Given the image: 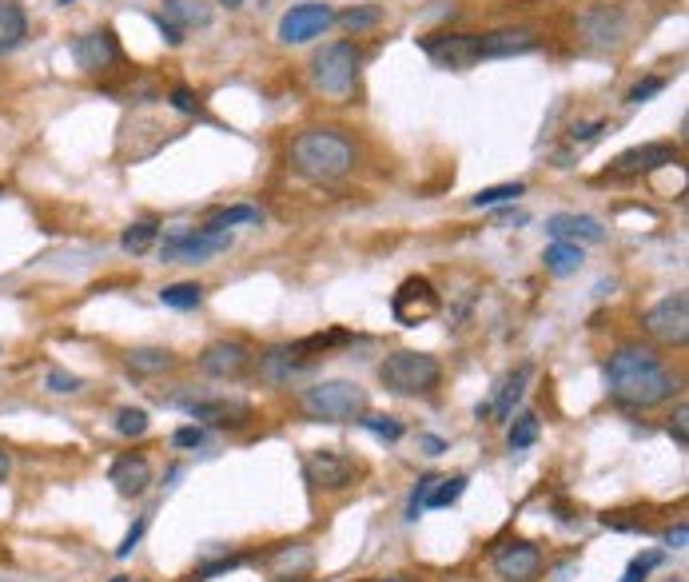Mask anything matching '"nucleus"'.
Listing matches in <instances>:
<instances>
[{
    "label": "nucleus",
    "instance_id": "f257e3e1",
    "mask_svg": "<svg viewBox=\"0 0 689 582\" xmlns=\"http://www.w3.org/2000/svg\"><path fill=\"white\" fill-rule=\"evenodd\" d=\"M606 387H610V399L622 403V407L650 411L673 399L678 379L670 375V367H661L653 347H618L606 359Z\"/></svg>",
    "mask_w": 689,
    "mask_h": 582
},
{
    "label": "nucleus",
    "instance_id": "f03ea898",
    "mask_svg": "<svg viewBox=\"0 0 689 582\" xmlns=\"http://www.w3.org/2000/svg\"><path fill=\"white\" fill-rule=\"evenodd\" d=\"M292 168L315 184L343 180L355 168V144L335 128H307L292 144Z\"/></svg>",
    "mask_w": 689,
    "mask_h": 582
},
{
    "label": "nucleus",
    "instance_id": "7ed1b4c3",
    "mask_svg": "<svg viewBox=\"0 0 689 582\" xmlns=\"http://www.w3.org/2000/svg\"><path fill=\"white\" fill-rule=\"evenodd\" d=\"M299 411L312 423H355L367 411V392L351 379H323L299 395Z\"/></svg>",
    "mask_w": 689,
    "mask_h": 582
},
{
    "label": "nucleus",
    "instance_id": "20e7f679",
    "mask_svg": "<svg viewBox=\"0 0 689 582\" xmlns=\"http://www.w3.org/2000/svg\"><path fill=\"white\" fill-rule=\"evenodd\" d=\"M378 379L395 395H426L443 379V363L426 352H395L378 363Z\"/></svg>",
    "mask_w": 689,
    "mask_h": 582
},
{
    "label": "nucleus",
    "instance_id": "39448f33",
    "mask_svg": "<svg viewBox=\"0 0 689 582\" xmlns=\"http://www.w3.org/2000/svg\"><path fill=\"white\" fill-rule=\"evenodd\" d=\"M355 72H360V48L351 45V40L323 45L312 60V85L327 100H347L351 88H355Z\"/></svg>",
    "mask_w": 689,
    "mask_h": 582
},
{
    "label": "nucleus",
    "instance_id": "423d86ee",
    "mask_svg": "<svg viewBox=\"0 0 689 582\" xmlns=\"http://www.w3.org/2000/svg\"><path fill=\"white\" fill-rule=\"evenodd\" d=\"M343 335H327V339H303V344H279L272 352L259 355V375L275 387H284V383L299 379L315 367L319 352H327L331 344H339Z\"/></svg>",
    "mask_w": 689,
    "mask_h": 582
},
{
    "label": "nucleus",
    "instance_id": "0eeeda50",
    "mask_svg": "<svg viewBox=\"0 0 689 582\" xmlns=\"http://www.w3.org/2000/svg\"><path fill=\"white\" fill-rule=\"evenodd\" d=\"M232 248V231H211V228H176L164 239L160 259L164 264H208L216 251Z\"/></svg>",
    "mask_w": 689,
    "mask_h": 582
},
{
    "label": "nucleus",
    "instance_id": "6e6552de",
    "mask_svg": "<svg viewBox=\"0 0 689 582\" xmlns=\"http://www.w3.org/2000/svg\"><path fill=\"white\" fill-rule=\"evenodd\" d=\"M439 307H443V299H439L435 284L423 276L403 279L398 292L391 296V315H395L403 327H419V324H426V319H435Z\"/></svg>",
    "mask_w": 689,
    "mask_h": 582
},
{
    "label": "nucleus",
    "instance_id": "1a4fd4ad",
    "mask_svg": "<svg viewBox=\"0 0 689 582\" xmlns=\"http://www.w3.org/2000/svg\"><path fill=\"white\" fill-rule=\"evenodd\" d=\"M642 324L658 344L681 347L689 339V296L686 292H673V296L658 299V304L646 312Z\"/></svg>",
    "mask_w": 689,
    "mask_h": 582
},
{
    "label": "nucleus",
    "instance_id": "9d476101",
    "mask_svg": "<svg viewBox=\"0 0 689 582\" xmlns=\"http://www.w3.org/2000/svg\"><path fill=\"white\" fill-rule=\"evenodd\" d=\"M335 24V9L323 4V0H303V4H292L279 20V40L284 45H307V40L323 37V32Z\"/></svg>",
    "mask_w": 689,
    "mask_h": 582
},
{
    "label": "nucleus",
    "instance_id": "9b49d317",
    "mask_svg": "<svg viewBox=\"0 0 689 582\" xmlns=\"http://www.w3.org/2000/svg\"><path fill=\"white\" fill-rule=\"evenodd\" d=\"M156 24H160L164 40H168L171 48H180L191 29H208L211 9L204 4V0H164Z\"/></svg>",
    "mask_w": 689,
    "mask_h": 582
},
{
    "label": "nucleus",
    "instance_id": "f8f14e48",
    "mask_svg": "<svg viewBox=\"0 0 689 582\" xmlns=\"http://www.w3.org/2000/svg\"><path fill=\"white\" fill-rule=\"evenodd\" d=\"M673 160H678V148H673V144H666V140L638 144V148H626L622 156H614V164L606 168V180H633V176H646Z\"/></svg>",
    "mask_w": 689,
    "mask_h": 582
},
{
    "label": "nucleus",
    "instance_id": "ddd939ff",
    "mask_svg": "<svg viewBox=\"0 0 689 582\" xmlns=\"http://www.w3.org/2000/svg\"><path fill=\"white\" fill-rule=\"evenodd\" d=\"M303 475L315 491H347L360 475V467L339 451H312L303 458Z\"/></svg>",
    "mask_w": 689,
    "mask_h": 582
},
{
    "label": "nucleus",
    "instance_id": "4468645a",
    "mask_svg": "<svg viewBox=\"0 0 689 582\" xmlns=\"http://www.w3.org/2000/svg\"><path fill=\"white\" fill-rule=\"evenodd\" d=\"M494 574L502 582H539L542 579V551L526 539H510L494 551Z\"/></svg>",
    "mask_w": 689,
    "mask_h": 582
},
{
    "label": "nucleus",
    "instance_id": "2eb2a0df",
    "mask_svg": "<svg viewBox=\"0 0 689 582\" xmlns=\"http://www.w3.org/2000/svg\"><path fill=\"white\" fill-rule=\"evenodd\" d=\"M72 60L85 72H108V68L120 65V40L112 37V29H96V32H85V37L72 40Z\"/></svg>",
    "mask_w": 689,
    "mask_h": 582
},
{
    "label": "nucleus",
    "instance_id": "dca6fc26",
    "mask_svg": "<svg viewBox=\"0 0 689 582\" xmlns=\"http://www.w3.org/2000/svg\"><path fill=\"white\" fill-rule=\"evenodd\" d=\"M526 383H530V367L522 363V367H514L510 375H502V383L494 387V395L486 403H479L474 415H479V420H491V423H510L514 407H519L522 395H526Z\"/></svg>",
    "mask_w": 689,
    "mask_h": 582
},
{
    "label": "nucleus",
    "instance_id": "f3484780",
    "mask_svg": "<svg viewBox=\"0 0 689 582\" xmlns=\"http://www.w3.org/2000/svg\"><path fill=\"white\" fill-rule=\"evenodd\" d=\"M247 367H252V352L239 339H219V344H208L204 355H199V372L211 375V379H239Z\"/></svg>",
    "mask_w": 689,
    "mask_h": 582
},
{
    "label": "nucleus",
    "instance_id": "a211bd4d",
    "mask_svg": "<svg viewBox=\"0 0 689 582\" xmlns=\"http://www.w3.org/2000/svg\"><path fill=\"white\" fill-rule=\"evenodd\" d=\"M426 57L439 68H471L479 65V32H443V37L426 40Z\"/></svg>",
    "mask_w": 689,
    "mask_h": 582
},
{
    "label": "nucleus",
    "instance_id": "6ab92c4d",
    "mask_svg": "<svg viewBox=\"0 0 689 582\" xmlns=\"http://www.w3.org/2000/svg\"><path fill=\"white\" fill-rule=\"evenodd\" d=\"M539 48V32L534 29H494L479 37V60H499V57H526Z\"/></svg>",
    "mask_w": 689,
    "mask_h": 582
},
{
    "label": "nucleus",
    "instance_id": "aec40b11",
    "mask_svg": "<svg viewBox=\"0 0 689 582\" xmlns=\"http://www.w3.org/2000/svg\"><path fill=\"white\" fill-rule=\"evenodd\" d=\"M184 407L191 420H204L211 427H239L252 420V407L244 399H188Z\"/></svg>",
    "mask_w": 689,
    "mask_h": 582
},
{
    "label": "nucleus",
    "instance_id": "412c9836",
    "mask_svg": "<svg viewBox=\"0 0 689 582\" xmlns=\"http://www.w3.org/2000/svg\"><path fill=\"white\" fill-rule=\"evenodd\" d=\"M108 483L120 491L124 499H140L151 487V467L144 455H120L108 471Z\"/></svg>",
    "mask_w": 689,
    "mask_h": 582
},
{
    "label": "nucleus",
    "instance_id": "4be33fe9",
    "mask_svg": "<svg viewBox=\"0 0 689 582\" xmlns=\"http://www.w3.org/2000/svg\"><path fill=\"white\" fill-rule=\"evenodd\" d=\"M547 231L554 239H567V244H602L606 228L594 216H578V211H558L547 220Z\"/></svg>",
    "mask_w": 689,
    "mask_h": 582
},
{
    "label": "nucleus",
    "instance_id": "5701e85b",
    "mask_svg": "<svg viewBox=\"0 0 689 582\" xmlns=\"http://www.w3.org/2000/svg\"><path fill=\"white\" fill-rule=\"evenodd\" d=\"M29 37V17L17 0H0V57H9Z\"/></svg>",
    "mask_w": 689,
    "mask_h": 582
},
{
    "label": "nucleus",
    "instance_id": "b1692460",
    "mask_svg": "<svg viewBox=\"0 0 689 582\" xmlns=\"http://www.w3.org/2000/svg\"><path fill=\"white\" fill-rule=\"evenodd\" d=\"M582 32L594 40V45H618L626 32V20H622V12H614V9H598L582 20Z\"/></svg>",
    "mask_w": 689,
    "mask_h": 582
},
{
    "label": "nucleus",
    "instance_id": "393cba45",
    "mask_svg": "<svg viewBox=\"0 0 689 582\" xmlns=\"http://www.w3.org/2000/svg\"><path fill=\"white\" fill-rule=\"evenodd\" d=\"M542 268L550 272V276H574L578 268H582V244H567V239H554L547 251H542Z\"/></svg>",
    "mask_w": 689,
    "mask_h": 582
},
{
    "label": "nucleus",
    "instance_id": "a878e982",
    "mask_svg": "<svg viewBox=\"0 0 689 582\" xmlns=\"http://www.w3.org/2000/svg\"><path fill=\"white\" fill-rule=\"evenodd\" d=\"M176 367V355L164 352V347H132L128 352V372L136 375H164Z\"/></svg>",
    "mask_w": 689,
    "mask_h": 582
},
{
    "label": "nucleus",
    "instance_id": "bb28decb",
    "mask_svg": "<svg viewBox=\"0 0 689 582\" xmlns=\"http://www.w3.org/2000/svg\"><path fill=\"white\" fill-rule=\"evenodd\" d=\"M199 299H204V287H199V284H168V287H160V304L164 307H176V312H191V307H199Z\"/></svg>",
    "mask_w": 689,
    "mask_h": 582
},
{
    "label": "nucleus",
    "instance_id": "cd10ccee",
    "mask_svg": "<svg viewBox=\"0 0 689 582\" xmlns=\"http://www.w3.org/2000/svg\"><path fill=\"white\" fill-rule=\"evenodd\" d=\"M236 224H259V208H252V204H236V208H219V211H211V220L204 224V228H211V231H227V228H236Z\"/></svg>",
    "mask_w": 689,
    "mask_h": 582
},
{
    "label": "nucleus",
    "instance_id": "c85d7f7f",
    "mask_svg": "<svg viewBox=\"0 0 689 582\" xmlns=\"http://www.w3.org/2000/svg\"><path fill=\"white\" fill-rule=\"evenodd\" d=\"M160 239V224H151V220H140V224H132V228L124 231L120 236V248L124 251H132V256H144V251L151 248Z\"/></svg>",
    "mask_w": 689,
    "mask_h": 582
},
{
    "label": "nucleus",
    "instance_id": "c756f323",
    "mask_svg": "<svg viewBox=\"0 0 689 582\" xmlns=\"http://www.w3.org/2000/svg\"><path fill=\"white\" fill-rule=\"evenodd\" d=\"M539 415L534 411H522L519 420L510 423V451H526V447H534L539 443Z\"/></svg>",
    "mask_w": 689,
    "mask_h": 582
},
{
    "label": "nucleus",
    "instance_id": "7c9ffc66",
    "mask_svg": "<svg viewBox=\"0 0 689 582\" xmlns=\"http://www.w3.org/2000/svg\"><path fill=\"white\" fill-rule=\"evenodd\" d=\"M519 196H526V188H522V184H494V188L474 191L471 204H474V208H494V204L519 200Z\"/></svg>",
    "mask_w": 689,
    "mask_h": 582
},
{
    "label": "nucleus",
    "instance_id": "2f4dec72",
    "mask_svg": "<svg viewBox=\"0 0 689 582\" xmlns=\"http://www.w3.org/2000/svg\"><path fill=\"white\" fill-rule=\"evenodd\" d=\"M116 431H120L124 440H140L144 431H148V411L144 407H120L116 411Z\"/></svg>",
    "mask_w": 689,
    "mask_h": 582
},
{
    "label": "nucleus",
    "instance_id": "473e14b6",
    "mask_svg": "<svg viewBox=\"0 0 689 582\" xmlns=\"http://www.w3.org/2000/svg\"><path fill=\"white\" fill-rule=\"evenodd\" d=\"M360 423L371 431V435H378V440H387V443H398V440H403V423L391 420V415H367V411H363Z\"/></svg>",
    "mask_w": 689,
    "mask_h": 582
},
{
    "label": "nucleus",
    "instance_id": "72a5a7b5",
    "mask_svg": "<svg viewBox=\"0 0 689 582\" xmlns=\"http://www.w3.org/2000/svg\"><path fill=\"white\" fill-rule=\"evenodd\" d=\"M466 491V475H454V479H439L435 491H431V499H426V506H451L459 503V495Z\"/></svg>",
    "mask_w": 689,
    "mask_h": 582
},
{
    "label": "nucleus",
    "instance_id": "f704fd0d",
    "mask_svg": "<svg viewBox=\"0 0 689 582\" xmlns=\"http://www.w3.org/2000/svg\"><path fill=\"white\" fill-rule=\"evenodd\" d=\"M247 559L244 554H227V559H216V563H208V566H199V571H191V579L188 582H208V579H219V574H232V571H239Z\"/></svg>",
    "mask_w": 689,
    "mask_h": 582
},
{
    "label": "nucleus",
    "instance_id": "c9c22d12",
    "mask_svg": "<svg viewBox=\"0 0 689 582\" xmlns=\"http://www.w3.org/2000/svg\"><path fill=\"white\" fill-rule=\"evenodd\" d=\"M661 559H666V554H661V551H646V554H638V559H633V563L626 566L622 582H646V579H650L653 566H661Z\"/></svg>",
    "mask_w": 689,
    "mask_h": 582
},
{
    "label": "nucleus",
    "instance_id": "e433bc0d",
    "mask_svg": "<svg viewBox=\"0 0 689 582\" xmlns=\"http://www.w3.org/2000/svg\"><path fill=\"white\" fill-rule=\"evenodd\" d=\"M347 32H367L378 24V9H347L343 17H335Z\"/></svg>",
    "mask_w": 689,
    "mask_h": 582
},
{
    "label": "nucleus",
    "instance_id": "4c0bfd02",
    "mask_svg": "<svg viewBox=\"0 0 689 582\" xmlns=\"http://www.w3.org/2000/svg\"><path fill=\"white\" fill-rule=\"evenodd\" d=\"M435 483H439V475H423L415 483V491H411V503H406V519L415 523L419 519V511L426 506V499H431V491H435Z\"/></svg>",
    "mask_w": 689,
    "mask_h": 582
},
{
    "label": "nucleus",
    "instance_id": "58836bf2",
    "mask_svg": "<svg viewBox=\"0 0 689 582\" xmlns=\"http://www.w3.org/2000/svg\"><path fill=\"white\" fill-rule=\"evenodd\" d=\"M661 88H666V80H661V77L638 80V85H633L630 92H626V105H646V100H650V96H658Z\"/></svg>",
    "mask_w": 689,
    "mask_h": 582
},
{
    "label": "nucleus",
    "instance_id": "ea45409f",
    "mask_svg": "<svg viewBox=\"0 0 689 582\" xmlns=\"http://www.w3.org/2000/svg\"><path fill=\"white\" fill-rule=\"evenodd\" d=\"M45 383H48V392H57V395H72V392H80V379H76V375H68V372H60V367H52Z\"/></svg>",
    "mask_w": 689,
    "mask_h": 582
},
{
    "label": "nucleus",
    "instance_id": "a19ab883",
    "mask_svg": "<svg viewBox=\"0 0 689 582\" xmlns=\"http://www.w3.org/2000/svg\"><path fill=\"white\" fill-rule=\"evenodd\" d=\"M144 531H148V519H136L132 531H128V535H124V543L116 546V559H128V554L136 551V543L144 539Z\"/></svg>",
    "mask_w": 689,
    "mask_h": 582
},
{
    "label": "nucleus",
    "instance_id": "79ce46f5",
    "mask_svg": "<svg viewBox=\"0 0 689 582\" xmlns=\"http://www.w3.org/2000/svg\"><path fill=\"white\" fill-rule=\"evenodd\" d=\"M670 435H673V440H678V447H681V451L689 447V407H686V403H681V407H678V415H673Z\"/></svg>",
    "mask_w": 689,
    "mask_h": 582
},
{
    "label": "nucleus",
    "instance_id": "37998d69",
    "mask_svg": "<svg viewBox=\"0 0 689 582\" xmlns=\"http://www.w3.org/2000/svg\"><path fill=\"white\" fill-rule=\"evenodd\" d=\"M171 108L180 112H199V96L191 88H171Z\"/></svg>",
    "mask_w": 689,
    "mask_h": 582
},
{
    "label": "nucleus",
    "instance_id": "c03bdc74",
    "mask_svg": "<svg viewBox=\"0 0 689 582\" xmlns=\"http://www.w3.org/2000/svg\"><path fill=\"white\" fill-rule=\"evenodd\" d=\"M171 443H176V447H199V443H204V427H196V423H191V427H180L171 435Z\"/></svg>",
    "mask_w": 689,
    "mask_h": 582
},
{
    "label": "nucleus",
    "instance_id": "a18cd8bd",
    "mask_svg": "<svg viewBox=\"0 0 689 582\" xmlns=\"http://www.w3.org/2000/svg\"><path fill=\"white\" fill-rule=\"evenodd\" d=\"M686 543H689V526H686V523H678V526H670V531H666V546L681 551Z\"/></svg>",
    "mask_w": 689,
    "mask_h": 582
},
{
    "label": "nucleus",
    "instance_id": "49530a36",
    "mask_svg": "<svg viewBox=\"0 0 689 582\" xmlns=\"http://www.w3.org/2000/svg\"><path fill=\"white\" fill-rule=\"evenodd\" d=\"M419 447H423V455L435 458V455H443V451H446V443L439 440V435H419Z\"/></svg>",
    "mask_w": 689,
    "mask_h": 582
},
{
    "label": "nucleus",
    "instance_id": "de8ad7c7",
    "mask_svg": "<svg viewBox=\"0 0 689 582\" xmlns=\"http://www.w3.org/2000/svg\"><path fill=\"white\" fill-rule=\"evenodd\" d=\"M602 128H606V120H594V125H582V128H574V132H570V140H594V136L598 132H602Z\"/></svg>",
    "mask_w": 689,
    "mask_h": 582
},
{
    "label": "nucleus",
    "instance_id": "09e8293b",
    "mask_svg": "<svg viewBox=\"0 0 689 582\" xmlns=\"http://www.w3.org/2000/svg\"><path fill=\"white\" fill-rule=\"evenodd\" d=\"M9 471H12V458H9V451L0 447V483H4V479H9Z\"/></svg>",
    "mask_w": 689,
    "mask_h": 582
},
{
    "label": "nucleus",
    "instance_id": "8fccbe9b",
    "mask_svg": "<svg viewBox=\"0 0 689 582\" xmlns=\"http://www.w3.org/2000/svg\"><path fill=\"white\" fill-rule=\"evenodd\" d=\"M219 4H227V9H239V4H244V0H219Z\"/></svg>",
    "mask_w": 689,
    "mask_h": 582
},
{
    "label": "nucleus",
    "instance_id": "3c124183",
    "mask_svg": "<svg viewBox=\"0 0 689 582\" xmlns=\"http://www.w3.org/2000/svg\"><path fill=\"white\" fill-rule=\"evenodd\" d=\"M272 582H303V579H295V574H284V579H272Z\"/></svg>",
    "mask_w": 689,
    "mask_h": 582
},
{
    "label": "nucleus",
    "instance_id": "603ef678",
    "mask_svg": "<svg viewBox=\"0 0 689 582\" xmlns=\"http://www.w3.org/2000/svg\"><path fill=\"white\" fill-rule=\"evenodd\" d=\"M108 582H132V579H124V574H116V579H108Z\"/></svg>",
    "mask_w": 689,
    "mask_h": 582
},
{
    "label": "nucleus",
    "instance_id": "864d4df0",
    "mask_svg": "<svg viewBox=\"0 0 689 582\" xmlns=\"http://www.w3.org/2000/svg\"><path fill=\"white\" fill-rule=\"evenodd\" d=\"M375 582H406V579H375Z\"/></svg>",
    "mask_w": 689,
    "mask_h": 582
},
{
    "label": "nucleus",
    "instance_id": "5fc2aeb1",
    "mask_svg": "<svg viewBox=\"0 0 689 582\" xmlns=\"http://www.w3.org/2000/svg\"><path fill=\"white\" fill-rule=\"evenodd\" d=\"M60 4H65V9H68V4H76V0H60Z\"/></svg>",
    "mask_w": 689,
    "mask_h": 582
}]
</instances>
